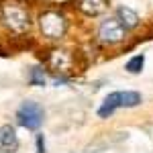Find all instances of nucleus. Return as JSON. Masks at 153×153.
Wrapping results in <instances>:
<instances>
[{"label": "nucleus", "instance_id": "f257e3e1", "mask_svg": "<svg viewBox=\"0 0 153 153\" xmlns=\"http://www.w3.org/2000/svg\"><path fill=\"white\" fill-rule=\"evenodd\" d=\"M2 25L14 35H23L31 29V14L19 2L8 0L2 4Z\"/></svg>", "mask_w": 153, "mask_h": 153}, {"label": "nucleus", "instance_id": "f03ea898", "mask_svg": "<svg viewBox=\"0 0 153 153\" xmlns=\"http://www.w3.org/2000/svg\"><path fill=\"white\" fill-rule=\"evenodd\" d=\"M39 29H41L43 37L57 41L68 31V19L59 10H45L39 14Z\"/></svg>", "mask_w": 153, "mask_h": 153}, {"label": "nucleus", "instance_id": "7ed1b4c3", "mask_svg": "<svg viewBox=\"0 0 153 153\" xmlns=\"http://www.w3.org/2000/svg\"><path fill=\"white\" fill-rule=\"evenodd\" d=\"M43 118H45L43 106L33 100H25L16 110V123L27 131H37L43 125Z\"/></svg>", "mask_w": 153, "mask_h": 153}, {"label": "nucleus", "instance_id": "20e7f679", "mask_svg": "<svg viewBox=\"0 0 153 153\" xmlns=\"http://www.w3.org/2000/svg\"><path fill=\"white\" fill-rule=\"evenodd\" d=\"M125 37H127V29L120 25L118 19H106L98 29V39L104 45H117L120 41H125Z\"/></svg>", "mask_w": 153, "mask_h": 153}, {"label": "nucleus", "instance_id": "39448f33", "mask_svg": "<svg viewBox=\"0 0 153 153\" xmlns=\"http://www.w3.org/2000/svg\"><path fill=\"white\" fill-rule=\"evenodd\" d=\"M49 68L55 71H61V74H70L74 70V55L65 49H53L49 53V59H47Z\"/></svg>", "mask_w": 153, "mask_h": 153}, {"label": "nucleus", "instance_id": "423d86ee", "mask_svg": "<svg viewBox=\"0 0 153 153\" xmlns=\"http://www.w3.org/2000/svg\"><path fill=\"white\" fill-rule=\"evenodd\" d=\"M19 149V135L14 127L2 125L0 127V153H16Z\"/></svg>", "mask_w": 153, "mask_h": 153}, {"label": "nucleus", "instance_id": "0eeeda50", "mask_svg": "<svg viewBox=\"0 0 153 153\" xmlns=\"http://www.w3.org/2000/svg\"><path fill=\"white\" fill-rule=\"evenodd\" d=\"M78 8L86 16H98L108 8V0H78Z\"/></svg>", "mask_w": 153, "mask_h": 153}, {"label": "nucleus", "instance_id": "6e6552de", "mask_svg": "<svg viewBox=\"0 0 153 153\" xmlns=\"http://www.w3.org/2000/svg\"><path fill=\"white\" fill-rule=\"evenodd\" d=\"M117 19L120 21V25H123L127 31L135 29V27L139 25V14L133 10V8H129V6H120L117 10Z\"/></svg>", "mask_w": 153, "mask_h": 153}, {"label": "nucleus", "instance_id": "1a4fd4ad", "mask_svg": "<svg viewBox=\"0 0 153 153\" xmlns=\"http://www.w3.org/2000/svg\"><path fill=\"white\" fill-rule=\"evenodd\" d=\"M117 108H120V106H118V92H112V94L106 96L104 102H102V106L98 108V117L100 118H108Z\"/></svg>", "mask_w": 153, "mask_h": 153}, {"label": "nucleus", "instance_id": "9d476101", "mask_svg": "<svg viewBox=\"0 0 153 153\" xmlns=\"http://www.w3.org/2000/svg\"><path fill=\"white\" fill-rule=\"evenodd\" d=\"M143 102V98L139 92H133V90H127V92H118V106L120 108H135Z\"/></svg>", "mask_w": 153, "mask_h": 153}, {"label": "nucleus", "instance_id": "9b49d317", "mask_svg": "<svg viewBox=\"0 0 153 153\" xmlns=\"http://www.w3.org/2000/svg\"><path fill=\"white\" fill-rule=\"evenodd\" d=\"M143 65H145V55H135V57H131L127 61V65H125V70L129 71V74H141Z\"/></svg>", "mask_w": 153, "mask_h": 153}, {"label": "nucleus", "instance_id": "f8f14e48", "mask_svg": "<svg viewBox=\"0 0 153 153\" xmlns=\"http://www.w3.org/2000/svg\"><path fill=\"white\" fill-rule=\"evenodd\" d=\"M29 82H31V86H45V74H43V70L41 68H33Z\"/></svg>", "mask_w": 153, "mask_h": 153}, {"label": "nucleus", "instance_id": "ddd939ff", "mask_svg": "<svg viewBox=\"0 0 153 153\" xmlns=\"http://www.w3.org/2000/svg\"><path fill=\"white\" fill-rule=\"evenodd\" d=\"M35 143H37V153H47V151H45V141H43V135H37Z\"/></svg>", "mask_w": 153, "mask_h": 153}]
</instances>
